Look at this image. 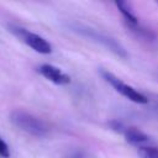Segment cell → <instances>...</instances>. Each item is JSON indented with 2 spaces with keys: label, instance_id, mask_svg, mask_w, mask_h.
Returning a JSON list of instances; mask_svg holds the SVG:
<instances>
[{
  "label": "cell",
  "instance_id": "10",
  "mask_svg": "<svg viewBox=\"0 0 158 158\" xmlns=\"http://www.w3.org/2000/svg\"><path fill=\"white\" fill-rule=\"evenodd\" d=\"M0 157L1 158H9L10 157V148L7 143L0 137Z\"/></svg>",
  "mask_w": 158,
  "mask_h": 158
},
{
  "label": "cell",
  "instance_id": "6",
  "mask_svg": "<svg viewBox=\"0 0 158 158\" xmlns=\"http://www.w3.org/2000/svg\"><path fill=\"white\" fill-rule=\"evenodd\" d=\"M122 135L128 143L135 144V146H138V144H142L149 141V137L143 131H141L137 127H132V126H128V127L126 126Z\"/></svg>",
  "mask_w": 158,
  "mask_h": 158
},
{
  "label": "cell",
  "instance_id": "11",
  "mask_svg": "<svg viewBox=\"0 0 158 158\" xmlns=\"http://www.w3.org/2000/svg\"><path fill=\"white\" fill-rule=\"evenodd\" d=\"M148 98V104H152V109L156 110L158 112V95H153V96H147Z\"/></svg>",
  "mask_w": 158,
  "mask_h": 158
},
{
  "label": "cell",
  "instance_id": "5",
  "mask_svg": "<svg viewBox=\"0 0 158 158\" xmlns=\"http://www.w3.org/2000/svg\"><path fill=\"white\" fill-rule=\"evenodd\" d=\"M37 70L43 78H46L47 80H49L56 85H67L70 83V77L56 65L44 63V64H41L37 68Z\"/></svg>",
  "mask_w": 158,
  "mask_h": 158
},
{
  "label": "cell",
  "instance_id": "7",
  "mask_svg": "<svg viewBox=\"0 0 158 158\" xmlns=\"http://www.w3.org/2000/svg\"><path fill=\"white\" fill-rule=\"evenodd\" d=\"M115 5L118 9V11L121 12V15L123 16V19L126 20L127 25H138V19L132 12L128 2H126V1H116Z\"/></svg>",
  "mask_w": 158,
  "mask_h": 158
},
{
  "label": "cell",
  "instance_id": "9",
  "mask_svg": "<svg viewBox=\"0 0 158 158\" xmlns=\"http://www.w3.org/2000/svg\"><path fill=\"white\" fill-rule=\"evenodd\" d=\"M128 27H130V30L132 32H135L141 38H144V40H153L154 38V33L152 31L142 27L139 23L138 25H128Z\"/></svg>",
  "mask_w": 158,
  "mask_h": 158
},
{
  "label": "cell",
  "instance_id": "2",
  "mask_svg": "<svg viewBox=\"0 0 158 158\" xmlns=\"http://www.w3.org/2000/svg\"><path fill=\"white\" fill-rule=\"evenodd\" d=\"M70 27H72L73 31L78 32L79 35H81V36H84V37H86L91 41H95L96 43H100L101 46H104L105 48H107L109 51L115 53L116 56L122 57V58L127 57L126 49L114 37L107 36V35H105V33H102V32H100L95 28H91V27L81 25V23H73V25H70Z\"/></svg>",
  "mask_w": 158,
  "mask_h": 158
},
{
  "label": "cell",
  "instance_id": "8",
  "mask_svg": "<svg viewBox=\"0 0 158 158\" xmlns=\"http://www.w3.org/2000/svg\"><path fill=\"white\" fill-rule=\"evenodd\" d=\"M137 154L139 158H158V147L139 146Z\"/></svg>",
  "mask_w": 158,
  "mask_h": 158
},
{
  "label": "cell",
  "instance_id": "3",
  "mask_svg": "<svg viewBox=\"0 0 158 158\" xmlns=\"http://www.w3.org/2000/svg\"><path fill=\"white\" fill-rule=\"evenodd\" d=\"M100 74H101V77L104 78V80L106 83H109L117 93H120L122 96H125L130 101L136 102V104H148V98L144 94H142L141 91L136 90L133 86L126 84L122 79L116 77L114 73H111V72H109L106 69H101Z\"/></svg>",
  "mask_w": 158,
  "mask_h": 158
},
{
  "label": "cell",
  "instance_id": "1",
  "mask_svg": "<svg viewBox=\"0 0 158 158\" xmlns=\"http://www.w3.org/2000/svg\"><path fill=\"white\" fill-rule=\"evenodd\" d=\"M10 121L14 126L35 137H44L48 133V127L41 118L23 110L11 111Z\"/></svg>",
  "mask_w": 158,
  "mask_h": 158
},
{
  "label": "cell",
  "instance_id": "4",
  "mask_svg": "<svg viewBox=\"0 0 158 158\" xmlns=\"http://www.w3.org/2000/svg\"><path fill=\"white\" fill-rule=\"evenodd\" d=\"M9 31L11 33H14L20 41H22L25 44H27L30 48H32L35 52L41 53V54H49L52 53V46L51 43L43 38L42 36L31 32L23 27H19L15 25H10L9 26Z\"/></svg>",
  "mask_w": 158,
  "mask_h": 158
}]
</instances>
